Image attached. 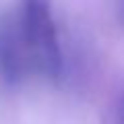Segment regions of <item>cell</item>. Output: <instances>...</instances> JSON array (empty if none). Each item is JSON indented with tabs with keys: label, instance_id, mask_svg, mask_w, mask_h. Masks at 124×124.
<instances>
[{
	"label": "cell",
	"instance_id": "cell-1",
	"mask_svg": "<svg viewBox=\"0 0 124 124\" xmlns=\"http://www.w3.org/2000/svg\"><path fill=\"white\" fill-rule=\"evenodd\" d=\"M17 15L31 68L58 81L62 77V52L50 0H23Z\"/></svg>",
	"mask_w": 124,
	"mask_h": 124
},
{
	"label": "cell",
	"instance_id": "cell-2",
	"mask_svg": "<svg viewBox=\"0 0 124 124\" xmlns=\"http://www.w3.org/2000/svg\"><path fill=\"white\" fill-rule=\"evenodd\" d=\"M31 70V62L21 35L19 15H2L0 17V77L6 83L23 81Z\"/></svg>",
	"mask_w": 124,
	"mask_h": 124
},
{
	"label": "cell",
	"instance_id": "cell-3",
	"mask_svg": "<svg viewBox=\"0 0 124 124\" xmlns=\"http://www.w3.org/2000/svg\"><path fill=\"white\" fill-rule=\"evenodd\" d=\"M116 124H124V93L116 103Z\"/></svg>",
	"mask_w": 124,
	"mask_h": 124
}]
</instances>
